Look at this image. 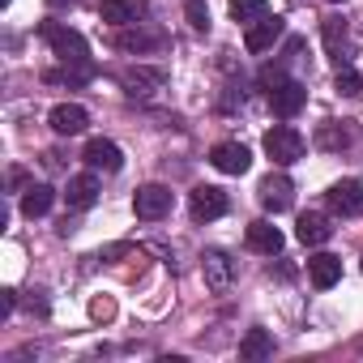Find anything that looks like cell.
I'll return each instance as SVG.
<instances>
[{
  "label": "cell",
  "mask_w": 363,
  "mask_h": 363,
  "mask_svg": "<svg viewBox=\"0 0 363 363\" xmlns=\"http://www.w3.org/2000/svg\"><path fill=\"white\" fill-rule=\"evenodd\" d=\"M184 13H189V26H193L197 35L210 30V9H206V0H189V9H184Z\"/></svg>",
  "instance_id": "484cf974"
},
{
  "label": "cell",
  "mask_w": 363,
  "mask_h": 363,
  "mask_svg": "<svg viewBox=\"0 0 363 363\" xmlns=\"http://www.w3.org/2000/svg\"><path fill=\"white\" fill-rule=\"evenodd\" d=\"M99 201V179L94 175H73L69 189H65V206L69 210H90Z\"/></svg>",
  "instance_id": "e0dca14e"
},
{
  "label": "cell",
  "mask_w": 363,
  "mask_h": 363,
  "mask_svg": "<svg viewBox=\"0 0 363 363\" xmlns=\"http://www.w3.org/2000/svg\"><path fill=\"white\" fill-rule=\"evenodd\" d=\"M320 39H325L329 60L342 69V65H346V22H342V18H325V22H320Z\"/></svg>",
  "instance_id": "d6986e66"
},
{
  "label": "cell",
  "mask_w": 363,
  "mask_h": 363,
  "mask_svg": "<svg viewBox=\"0 0 363 363\" xmlns=\"http://www.w3.org/2000/svg\"><path fill=\"white\" fill-rule=\"evenodd\" d=\"M257 197H261V206H265L269 214H286V210L295 206V184L278 171V175H265V179H261Z\"/></svg>",
  "instance_id": "8992f818"
},
{
  "label": "cell",
  "mask_w": 363,
  "mask_h": 363,
  "mask_svg": "<svg viewBox=\"0 0 363 363\" xmlns=\"http://www.w3.org/2000/svg\"><path fill=\"white\" fill-rule=\"evenodd\" d=\"M13 308H18V291H0V312H5V316H9Z\"/></svg>",
  "instance_id": "83f0119b"
},
{
  "label": "cell",
  "mask_w": 363,
  "mask_h": 363,
  "mask_svg": "<svg viewBox=\"0 0 363 363\" xmlns=\"http://www.w3.org/2000/svg\"><path fill=\"white\" fill-rule=\"evenodd\" d=\"M210 162H214L223 175H244V171L252 167V154H248V145H240V141H218V145L210 150Z\"/></svg>",
  "instance_id": "8fae6325"
},
{
  "label": "cell",
  "mask_w": 363,
  "mask_h": 363,
  "mask_svg": "<svg viewBox=\"0 0 363 363\" xmlns=\"http://www.w3.org/2000/svg\"><path fill=\"white\" fill-rule=\"evenodd\" d=\"M282 30H286V22H282L278 13H269V18H261V22H252V26H248L244 48H248V52H269V48L282 39Z\"/></svg>",
  "instance_id": "7c38bea8"
},
{
  "label": "cell",
  "mask_w": 363,
  "mask_h": 363,
  "mask_svg": "<svg viewBox=\"0 0 363 363\" xmlns=\"http://www.w3.org/2000/svg\"><path fill=\"white\" fill-rule=\"evenodd\" d=\"M303 103H308V86H303V82L282 77L278 86H269V107H274V116L291 120V116H299V111H303Z\"/></svg>",
  "instance_id": "277c9868"
},
{
  "label": "cell",
  "mask_w": 363,
  "mask_h": 363,
  "mask_svg": "<svg viewBox=\"0 0 363 363\" xmlns=\"http://www.w3.org/2000/svg\"><path fill=\"white\" fill-rule=\"evenodd\" d=\"M133 210H137V218H145V223L167 218V214H171V189H162V184H141V189L133 193Z\"/></svg>",
  "instance_id": "5b68a950"
},
{
  "label": "cell",
  "mask_w": 363,
  "mask_h": 363,
  "mask_svg": "<svg viewBox=\"0 0 363 363\" xmlns=\"http://www.w3.org/2000/svg\"><path fill=\"white\" fill-rule=\"evenodd\" d=\"M86 167L90 171H107V175H116L120 167H124V154H120V145L116 141H107V137H94V141H86Z\"/></svg>",
  "instance_id": "30bf717a"
},
{
  "label": "cell",
  "mask_w": 363,
  "mask_h": 363,
  "mask_svg": "<svg viewBox=\"0 0 363 363\" xmlns=\"http://www.w3.org/2000/svg\"><path fill=\"white\" fill-rule=\"evenodd\" d=\"M111 316H116V299H107V295H94V299H90V320L107 325Z\"/></svg>",
  "instance_id": "4316f807"
},
{
  "label": "cell",
  "mask_w": 363,
  "mask_h": 363,
  "mask_svg": "<svg viewBox=\"0 0 363 363\" xmlns=\"http://www.w3.org/2000/svg\"><path fill=\"white\" fill-rule=\"evenodd\" d=\"M201 278H206V286H210L214 295H227L231 282H235V265H231V257L218 252V248H210V252L201 257Z\"/></svg>",
  "instance_id": "52a82bcc"
},
{
  "label": "cell",
  "mask_w": 363,
  "mask_h": 363,
  "mask_svg": "<svg viewBox=\"0 0 363 363\" xmlns=\"http://www.w3.org/2000/svg\"><path fill=\"white\" fill-rule=\"evenodd\" d=\"M316 145L320 150H346L350 145V128H342L337 120H329V124L316 128Z\"/></svg>",
  "instance_id": "cb8c5ba5"
},
{
  "label": "cell",
  "mask_w": 363,
  "mask_h": 363,
  "mask_svg": "<svg viewBox=\"0 0 363 363\" xmlns=\"http://www.w3.org/2000/svg\"><path fill=\"white\" fill-rule=\"evenodd\" d=\"M120 86L128 94H154V90L167 86V73L162 69H150V65H137V69H124L120 73Z\"/></svg>",
  "instance_id": "5bb4252c"
},
{
  "label": "cell",
  "mask_w": 363,
  "mask_h": 363,
  "mask_svg": "<svg viewBox=\"0 0 363 363\" xmlns=\"http://www.w3.org/2000/svg\"><path fill=\"white\" fill-rule=\"evenodd\" d=\"M227 9H231V18H235V22H244V26H252V22H261V18H269V5H265V0H227Z\"/></svg>",
  "instance_id": "603a6c76"
},
{
  "label": "cell",
  "mask_w": 363,
  "mask_h": 363,
  "mask_svg": "<svg viewBox=\"0 0 363 363\" xmlns=\"http://www.w3.org/2000/svg\"><path fill=\"white\" fill-rule=\"evenodd\" d=\"M48 124H52V133H60V137H77V133H86L90 111H86L82 103H56L52 116H48Z\"/></svg>",
  "instance_id": "9c48e42d"
},
{
  "label": "cell",
  "mask_w": 363,
  "mask_h": 363,
  "mask_svg": "<svg viewBox=\"0 0 363 363\" xmlns=\"http://www.w3.org/2000/svg\"><path fill=\"white\" fill-rule=\"evenodd\" d=\"M359 269H363V261H359Z\"/></svg>",
  "instance_id": "4dcf8cb0"
},
{
  "label": "cell",
  "mask_w": 363,
  "mask_h": 363,
  "mask_svg": "<svg viewBox=\"0 0 363 363\" xmlns=\"http://www.w3.org/2000/svg\"><path fill=\"white\" fill-rule=\"evenodd\" d=\"M116 48H120V52H133V56H145V52H162V48H167V35H158V30H137V22H133V30H120V35H116Z\"/></svg>",
  "instance_id": "4fadbf2b"
},
{
  "label": "cell",
  "mask_w": 363,
  "mask_h": 363,
  "mask_svg": "<svg viewBox=\"0 0 363 363\" xmlns=\"http://www.w3.org/2000/svg\"><path fill=\"white\" fill-rule=\"evenodd\" d=\"M0 9H9V0H0Z\"/></svg>",
  "instance_id": "f1b7e54d"
},
{
  "label": "cell",
  "mask_w": 363,
  "mask_h": 363,
  "mask_svg": "<svg viewBox=\"0 0 363 363\" xmlns=\"http://www.w3.org/2000/svg\"><path fill=\"white\" fill-rule=\"evenodd\" d=\"M333 90H337V94H346V99H359V94H363V77H359L354 69H346V65H342V69H337Z\"/></svg>",
  "instance_id": "d4e9b609"
},
{
  "label": "cell",
  "mask_w": 363,
  "mask_h": 363,
  "mask_svg": "<svg viewBox=\"0 0 363 363\" xmlns=\"http://www.w3.org/2000/svg\"><path fill=\"white\" fill-rule=\"evenodd\" d=\"M39 35H43V43H48L65 65H90V43H86L73 26H65V22H43Z\"/></svg>",
  "instance_id": "6da1fadb"
},
{
  "label": "cell",
  "mask_w": 363,
  "mask_h": 363,
  "mask_svg": "<svg viewBox=\"0 0 363 363\" xmlns=\"http://www.w3.org/2000/svg\"><path fill=\"white\" fill-rule=\"evenodd\" d=\"M261 145H265V154H269L278 167H291V162H299V158H303V145H308V141H303V133H299V128H291V124H274V128L265 133V141H261Z\"/></svg>",
  "instance_id": "7a4b0ae2"
},
{
  "label": "cell",
  "mask_w": 363,
  "mask_h": 363,
  "mask_svg": "<svg viewBox=\"0 0 363 363\" xmlns=\"http://www.w3.org/2000/svg\"><path fill=\"white\" fill-rule=\"evenodd\" d=\"M295 235H299V244H303V248H320V244L333 235V227H329V218H325V214H303V218H299V227H295Z\"/></svg>",
  "instance_id": "ffe728a7"
},
{
  "label": "cell",
  "mask_w": 363,
  "mask_h": 363,
  "mask_svg": "<svg viewBox=\"0 0 363 363\" xmlns=\"http://www.w3.org/2000/svg\"><path fill=\"white\" fill-rule=\"evenodd\" d=\"M325 206L337 218H359L363 214V184L359 179H337V184L325 193Z\"/></svg>",
  "instance_id": "3957f363"
},
{
  "label": "cell",
  "mask_w": 363,
  "mask_h": 363,
  "mask_svg": "<svg viewBox=\"0 0 363 363\" xmlns=\"http://www.w3.org/2000/svg\"><path fill=\"white\" fill-rule=\"evenodd\" d=\"M308 278H312L316 291H329V286L342 278V261H337L333 252H316V257L308 261Z\"/></svg>",
  "instance_id": "ac0fdd59"
},
{
  "label": "cell",
  "mask_w": 363,
  "mask_h": 363,
  "mask_svg": "<svg viewBox=\"0 0 363 363\" xmlns=\"http://www.w3.org/2000/svg\"><path fill=\"white\" fill-rule=\"evenodd\" d=\"M269 354H274V337H269L265 329H248L244 342H240V359L257 363V359H269Z\"/></svg>",
  "instance_id": "7402d4cb"
},
{
  "label": "cell",
  "mask_w": 363,
  "mask_h": 363,
  "mask_svg": "<svg viewBox=\"0 0 363 363\" xmlns=\"http://www.w3.org/2000/svg\"><path fill=\"white\" fill-rule=\"evenodd\" d=\"M244 244H248L252 252H261V257H278L286 240H282V231H278L274 223H252L248 235H244Z\"/></svg>",
  "instance_id": "9a60e30c"
},
{
  "label": "cell",
  "mask_w": 363,
  "mask_h": 363,
  "mask_svg": "<svg viewBox=\"0 0 363 363\" xmlns=\"http://www.w3.org/2000/svg\"><path fill=\"white\" fill-rule=\"evenodd\" d=\"M189 214H193L197 223H214V218H223V214H227V193L214 189V184L193 189V197H189Z\"/></svg>",
  "instance_id": "ba28073f"
},
{
  "label": "cell",
  "mask_w": 363,
  "mask_h": 363,
  "mask_svg": "<svg viewBox=\"0 0 363 363\" xmlns=\"http://www.w3.org/2000/svg\"><path fill=\"white\" fill-rule=\"evenodd\" d=\"M52 206H56V189H48V184H30L26 197H22V214L26 218H43Z\"/></svg>",
  "instance_id": "44dd1931"
},
{
  "label": "cell",
  "mask_w": 363,
  "mask_h": 363,
  "mask_svg": "<svg viewBox=\"0 0 363 363\" xmlns=\"http://www.w3.org/2000/svg\"><path fill=\"white\" fill-rule=\"evenodd\" d=\"M333 5H342V0H333Z\"/></svg>",
  "instance_id": "f546056e"
},
{
  "label": "cell",
  "mask_w": 363,
  "mask_h": 363,
  "mask_svg": "<svg viewBox=\"0 0 363 363\" xmlns=\"http://www.w3.org/2000/svg\"><path fill=\"white\" fill-rule=\"evenodd\" d=\"M141 13H145L141 0H103V5H99V18L107 26H133Z\"/></svg>",
  "instance_id": "2e32d148"
}]
</instances>
